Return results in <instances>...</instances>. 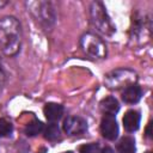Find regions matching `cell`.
<instances>
[{
    "mask_svg": "<svg viewBox=\"0 0 153 153\" xmlns=\"http://www.w3.org/2000/svg\"><path fill=\"white\" fill-rule=\"evenodd\" d=\"M22 45V26L17 18L5 16L0 18V50L7 56L18 54Z\"/></svg>",
    "mask_w": 153,
    "mask_h": 153,
    "instance_id": "obj_1",
    "label": "cell"
},
{
    "mask_svg": "<svg viewBox=\"0 0 153 153\" xmlns=\"http://www.w3.org/2000/svg\"><path fill=\"white\" fill-rule=\"evenodd\" d=\"M90 17L92 25L97 29L98 32L111 37L116 32V27L111 22L105 6L100 1H94L91 4L90 7Z\"/></svg>",
    "mask_w": 153,
    "mask_h": 153,
    "instance_id": "obj_2",
    "label": "cell"
},
{
    "mask_svg": "<svg viewBox=\"0 0 153 153\" xmlns=\"http://www.w3.org/2000/svg\"><path fill=\"white\" fill-rule=\"evenodd\" d=\"M137 80L136 73L128 68H118L109 72L105 75L104 82L111 90H121L135 85Z\"/></svg>",
    "mask_w": 153,
    "mask_h": 153,
    "instance_id": "obj_3",
    "label": "cell"
},
{
    "mask_svg": "<svg viewBox=\"0 0 153 153\" xmlns=\"http://www.w3.org/2000/svg\"><path fill=\"white\" fill-rule=\"evenodd\" d=\"M80 48L91 59L100 60L106 56V45L104 41L92 32H86L80 37Z\"/></svg>",
    "mask_w": 153,
    "mask_h": 153,
    "instance_id": "obj_4",
    "label": "cell"
},
{
    "mask_svg": "<svg viewBox=\"0 0 153 153\" xmlns=\"http://www.w3.org/2000/svg\"><path fill=\"white\" fill-rule=\"evenodd\" d=\"M27 11L33 18L45 27H49L55 22V12L50 2L47 1H30L26 2Z\"/></svg>",
    "mask_w": 153,
    "mask_h": 153,
    "instance_id": "obj_5",
    "label": "cell"
},
{
    "mask_svg": "<svg viewBox=\"0 0 153 153\" xmlns=\"http://www.w3.org/2000/svg\"><path fill=\"white\" fill-rule=\"evenodd\" d=\"M87 129V122L80 116H69L63 122V130L68 135H80Z\"/></svg>",
    "mask_w": 153,
    "mask_h": 153,
    "instance_id": "obj_6",
    "label": "cell"
},
{
    "mask_svg": "<svg viewBox=\"0 0 153 153\" xmlns=\"http://www.w3.org/2000/svg\"><path fill=\"white\" fill-rule=\"evenodd\" d=\"M100 131L108 140H115L118 136V124L114 116H104L100 122Z\"/></svg>",
    "mask_w": 153,
    "mask_h": 153,
    "instance_id": "obj_7",
    "label": "cell"
},
{
    "mask_svg": "<svg viewBox=\"0 0 153 153\" xmlns=\"http://www.w3.org/2000/svg\"><path fill=\"white\" fill-rule=\"evenodd\" d=\"M140 112L136 110H128L123 116V127L127 131H135L140 126Z\"/></svg>",
    "mask_w": 153,
    "mask_h": 153,
    "instance_id": "obj_8",
    "label": "cell"
},
{
    "mask_svg": "<svg viewBox=\"0 0 153 153\" xmlns=\"http://www.w3.org/2000/svg\"><path fill=\"white\" fill-rule=\"evenodd\" d=\"M141 96H142V91H141V88L136 84L126 87L123 90V92H122V99L127 104H135V103H137L141 99Z\"/></svg>",
    "mask_w": 153,
    "mask_h": 153,
    "instance_id": "obj_9",
    "label": "cell"
},
{
    "mask_svg": "<svg viewBox=\"0 0 153 153\" xmlns=\"http://www.w3.org/2000/svg\"><path fill=\"white\" fill-rule=\"evenodd\" d=\"M43 112L48 121L55 122V121H59L63 115V106L57 103H48L45 104Z\"/></svg>",
    "mask_w": 153,
    "mask_h": 153,
    "instance_id": "obj_10",
    "label": "cell"
},
{
    "mask_svg": "<svg viewBox=\"0 0 153 153\" xmlns=\"http://www.w3.org/2000/svg\"><path fill=\"white\" fill-rule=\"evenodd\" d=\"M99 105H100V110L106 116H115L120 110V104H118L117 99L111 97V96L105 97L104 99H102Z\"/></svg>",
    "mask_w": 153,
    "mask_h": 153,
    "instance_id": "obj_11",
    "label": "cell"
},
{
    "mask_svg": "<svg viewBox=\"0 0 153 153\" xmlns=\"http://www.w3.org/2000/svg\"><path fill=\"white\" fill-rule=\"evenodd\" d=\"M135 140L130 136H124L117 143V151L120 153H135Z\"/></svg>",
    "mask_w": 153,
    "mask_h": 153,
    "instance_id": "obj_12",
    "label": "cell"
},
{
    "mask_svg": "<svg viewBox=\"0 0 153 153\" xmlns=\"http://www.w3.org/2000/svg\"><path fill=\"white\" fill-rule=\"evenodd\" d=\"M43 130V123L38 120H33L31 121L29 124H26L24 131L27 136H36L37 134H39Z\"/></svg>",
    "mask_w": 153,
    "mask_h": 153,
    "instance_id": "obj_13",
    "label": "cell"
},
{
    "mask_svg": "<svg viewBox=\"0 0 153 153\" xmlns=\"http://www.w3.org/2000/svg\"><path fill=\"white\" fill-rule=\"evenodd\" d=\"M44 137L50 140V141H54L56 139L60 137V128L56 123L51 122L50 124L47 126V128L44 129Z\"/></svg>",
    "mask_w": 153,
    "mask_h": 153,
    "instance_id": "obj_14",
    "label": "cell"
},
{
    "mask_svg": "<svg viewBox=\"0 0 153 153\" xmlns=\"http://www.w3.org/2000/svg\"><path fill=\"white\" fill-rule=\"evenodd\" d=\"M12 124L5 118H0V137L8 136L12 133Z\"/></svg>",
    "mask_w": 153,
    "mask_h": 153,
    "instance_id": "obj_15",
    "label": "cell"
},
{
    "mask_svg": "<svg viewBox=\"0 0 153 153\" xmlns=\"http://www.w3.org/2000/svg\"><path fill=\"white\" fill-rule=\"evenodd\" d=\"M80 153H100V148L96 143H88L80 147Z\"/></svg>",
    "mask_w": 153,
    "mask_h": 153,
    "instance_id": "obj_16",
    "label": "cell"
},
{
    "mask_svg": "<svg viewBox=\"0 0 153 153\" xmlns=\"http://www.w3.org/2000/svg\"><path fill=\"white\" fill-rule=\"evenodd\" d=\"M4 84H5V73H4V71L0 66V88L4 86Z\"/></svg>",
    "mask_w": 153,
    "mask_h": 153,
    "instance_id": "obj_17",
    "label": "cell"
},
{
    "mask_svg": "<svg viewBox=\"0 0 153 153\" xmlns=\"http://www.w3.org/2000/svg\"><path fill=\"white\" fill-rule=\"evenodd\" d=\"M100 153H116L111 147H105V148H103L102 151H100Z\"/></svg>",
    "mask_w": 153,
    "mask_h": 153,
    "instance_id": "obj_18",
    "label": "cell"
},
{
    "mask_svg": "<svg viewBox=\"0 0 153 153\" xmlns=\"http://www.w3.org/2000/svg\"><path fill=\"white\" fill-rule=\"evenodd\" d=\"M6 4H7V1H0V8H2Z\"/></svg>",
    "mask_w": 153,
    "mask_h": 153,
    "instance_id": "obj_19",
    "label": "cell"
},
{
    "mask_svg": "<svg viewBox=\"0 0 153 153\" xmlns=\"http://www.w3.org/2000/svg\"><path fill=\"white\" fill-rule=\"evenodd\" d=\"M67 153H72V152H67Z\"/></svg>",
    "mask_w": 153,
    "mask_h": 153,
    "instance_id": "obj_20",
    "label": "cell"
}]
</instances>
